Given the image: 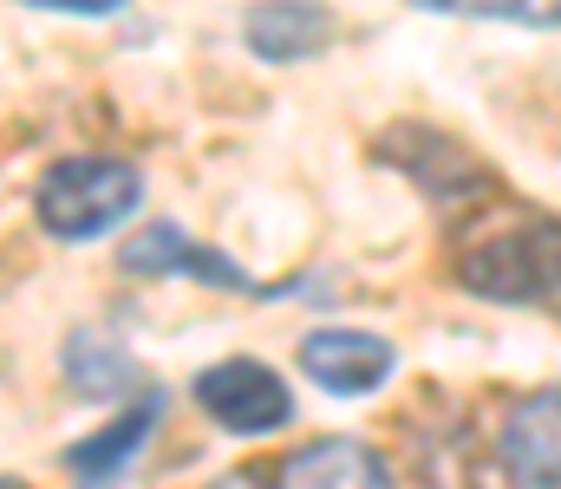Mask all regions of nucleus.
<instances>
[{"label": "nucleus", "mask_w": 561, "mask_h": 489, "mask_svg": "<svg viewBox=\"0 0 561 489\" xmlns=\"http://www.w3.org/2000/svg\"><path fill=\"white\" fill-rule=\"evenodd\" d=\"M463 288L490 301H556V222L516 229L463 255Z\"/></svg>", "instance_id": "nucleus-3"}, {"label": "nucleus", "mask_w": 561, "mask_h": 489, "mask_svg": "<svg viewBox=\"0 0 561 489\" xmlns=\"http://www.w3.org/2000/svg\"><path fill=\"white\" fill-rule=\"evenodd\" d=\"M118 261H125V275H196V281H209V288H249V275H242L229 255L196 248L176 222H144L138 235L118 248Z\"/></svg>", "instance_id": "nucleus-6"}, {"label": "nucleus", "mask_w": 561, "mask_h": 489, "mask_svg": "<svg viewBox=\"0 0 561 489\" xmlns=\"http://www.w3.org/2000/svg\"><path fill=\"white\" fill-rule=\"evenodd\" d=\"M209 489H268V477L262 470H229L222 484H209Z\"/></svg>", "instance_id": "nucleus-11"}, {"label": "nucleus", "mask_w": 561, "mask_h": 489, "mask_svg": "<svg viewBox=\"0 0 561 489\" xmlns=\"http://www.w3.org/2000/svg\"><path fill=\"white\" fill-rule=\"evenodd\" d=\"M556 385H542L503 418V470L516 489H556Z\"/></svg>", "instance_id": "nucleus-9"}, {"label": "nucleus", "mask_w": 561, "mask_h": 489, "mask_svg": "<svg viewBox=\"0 0 561 489\" xmlns=\"http://www.w3.org/2000/svg\"><path fill=\"white\" fill-rule=\"evenodd\" d=\"M138 202H144V176L138 163L125 158H66L33 189V209H39L46 235H59V242H99Z\"/></svg>", "instance_id": "nucleus-1"}, {"label": "nucleus", "mask_w": 561, "mask_h": 489, "mask_svg": "<svg viewBox=\"0 0 561 489\" xmlns=\"http://www.w3.org/2000/svg\"><path fill=\"white\" fill-rule=\"evenodd\" d=\"M392 365H399L392 339H379V333H366V326H313V333L300 339V372H307L320 392H333V398H366V392H379V385L392 379Z\"/></svg>", "instance_id": "nucleus-4"}, {"label": "nucleus", "mask_w": 561, "mask_h": 489, "mask_svg": "<svg viewBox=\"0 0 561 489\" xmlns=\"http://www.w3.org/2000/svg\"><path fill=\"white\" fill-rule=\"evenodd\" d=\"M242 33H249V46L262 53V59H307L313 46H327V33H333V20L320 13V7H255L249 20H242Z\"/></svg>", "instance_id": "nucleus-10"}, {"label": "nucleus", "mask_w": 561, "mask_h": 489, "mask_svg": "<svg viewBox=\"0 0 561 489\" xmlns=\"http://www.w3.org/2000/svg\"><path fill=\"white\" fill-rule=\"evenodd\" d=\"M157 418H163V392H144L131 411H118V424H105L99 438H79V444L66 451V470L79 477V489L118 484V477L131 470V457H138L144 444H150Z\"/></svg>", "instance_id": "nucleus-8"}, {"label": "nucleus", "mask_w": 561, "mask_h": 489, "mask_svg": "<svg viewBox=\"0 0 561 489\" xmlns=\"http://www.w3.org/2000/svg\"><path fill=\"white\" fill-rule=\"evenodd\" d=\"M262 477H268V489H392L386 457L359 438H313Z\"/></svg>", "instance_id": "nucleus-5"}, {"label": "nucleus", "mask_w": 561, "mask_h": 489, "mask_svg": "<svg viewBox=\"0 0 561 489\" xmlns=\"http://www.w3.org/2000/svg\"><path fill=\"white\" fill-rule=\"evenodd\" d=\"M196 405H203L222 431H236V438L275 431V424H287V411H294L280 372L262 365V359H216V365H203V372H196Z\"/></svg>", "instance_id": "nucleus-2"}, {"label": "nucleus", "mask_w": 561, "mask_h": 489, "mask_svg": "<svg viewBox=\"0 0 561 489\" xmlns=\"http://www.w3.org/2000/svg\"><path fill=\"white\" fill-rule=\"evenodd\" d=\"M0 489H26V484H13V477H0Z\"/></svg>", "instance_id": "nucleus-12"}, {"label": "nucleus", "mask_w": 561, "mask_h": 489, "mask_svg": "<svg viewBox=\"0 0 561 489\" xmlns=\"http://www.w3.org/2000/svg\"><path fill=\"white\" fill-rule=\"evenodd\" d=\"M59 365H66V385H72L79 398H125V392L144 385V365L131 359V346L99 321H85V326L66 333Z\"/></svg>", "instance_id": "nucleus-7"}]
</instances>
